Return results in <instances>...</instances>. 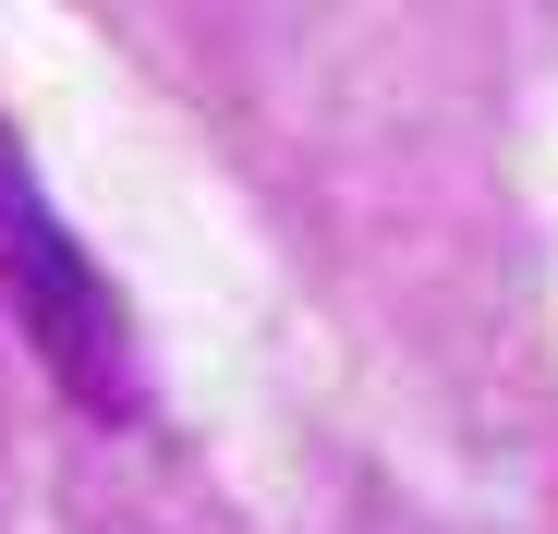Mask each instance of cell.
<instances>
[{
  "instance_id": "obj_1",
  "label": "cell",
  "mask_w": 558,
  "mask_h": 534,
  "mask_svg": "<svg viewBox=\"0 0 558 534\" xmlns=\"http://www.w3.org/2000/svg\"><path fill=\"white\" fill-rule=\"evenodd\" d=\"M0 292L25 304V328L61 352V377L85 389V401H134V340H122V316H110V280L73 255V231L37 207V183H25V158L0 146Z\"/></svg>"
}]
</instances>
